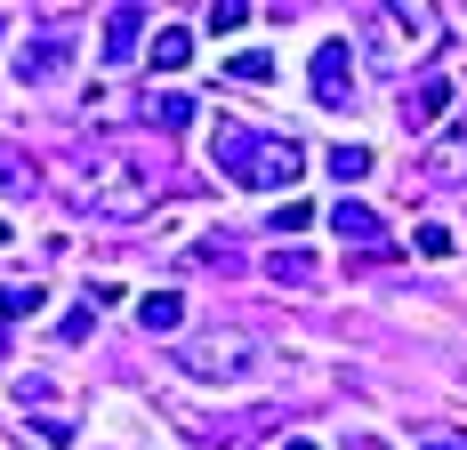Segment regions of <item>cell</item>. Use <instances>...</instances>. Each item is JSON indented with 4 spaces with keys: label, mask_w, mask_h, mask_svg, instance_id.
Returning a JSON list of instances; mask_svg holds the SVG:
<instances>
[{
    "label": "cell",
    "mask_w": 467,
    "mask_h": 450,
    "mask_svg": "<svg viewBox=\"0 0 467 450\" xmlns=\"http://www.w3.org/2000/svg\"><path fill=\"white\" fill-rule=\"evenodd\" d=\"M210 161L226 169L234 185H258V193H290L306 178V145L282 129H242V121H218L210 129Z\"/></svg>",
    "instance_id": "6da1fadb"
},
{
    "label": "cell",
    "mask_w": 467,
    "mask_h": 450,
    "mask_svg": "<svg viewBox=\"0 0 467 450\" xmlns=\"http://www.w3.org/2000/svg\"><path fill=\"white\" fill-rule=\"evenodd\" d=\"M81 193H89L97 218H121V225H130V218L153 210V169H145V161H105V169H89Z\"/></svg>",
    "instance_id": "7a4b0ae2"
},
{
    "label": "cell",
    "mask_w": 467,
    "mask_h": 450,
    "mask_svg": "<svg viewBox=\"0 0 467 450\" xmlns=\"http://www.w3.org/2000/svg\"><path fill=\"white\" fill-rule=\"evenodd\" d=\"M178 362H186V378H202V386H234L258 362V338L250 330H210V338H186Z\"/></svg>",
    "instance_id": "3957f363"
},
{
    "label": "cell",
    "mask_w": 467,
    "mask_h": 450,
    "mask_svg": "<svg viewBox=\"0 0 467 450\" xmlns=\"http://www.w3.org/2000/svg\"><path fill=\"white\" fill-rule=\"evenodd\" d=\"M347 97H355V48L323 41L315 48V105H323V113H347Z\"/></svg>",
    "instance_id": "277c9868"
},
{
    "label": "cell",
    "mask_w": 467,
    "mask_h": 450,
    "mask_svg": "<svg viewBox=\"0 0 467 450\" xmlns=\"http://www.w3.org/2000/svg\"><path fill=\"white\" fill-rule=\"evenodd\" d=\"M420 178H427V185H460V178H467V113L420 153Z\"/></svg>",
    "instance_id": "5b68a950"
},
{
    "label": "cell",
    "mask_w": 467,
    "mask_h": 450,
    "mask_svg": "<svg viewBox=\"0 0 467 450\" xmlns=\"http://www.w3.org/2000/svg\"><path fill=\"white\" fill-rule=\"evenodd\" d=\"M65 65H73V41L65 33H33V41L16 48V81H57Z\"/></svg>",
    "instance_id": "8992f818"
},
{
    "label": "cell",
    "mask_w": 467,
    "mask_h": 450,
    "mask_svg": "<svg viewBox=\"0 0 467 450\" xmlns=\"http://www.w3.org/2000/svg\"><path fill=\"white\" fill-rule=\"evenodd\" d=\"M443 113H451V81H443V73H427L420 89L403 97V129H435Z\"/></svg>",
    "instance_id": "52a82bcc"
},
{
    "label": "cell",
    "mask_w": 467,
    "mask_h": 450,
    "mask_svg": "<svg viewBox=\"0 0 467 450\" xmlns=\"http://www.w3.org/2000/svg\"><path fill=\"white\" fill-rule=\"evenodd\" d=\"M138 33H145V8H105V65H121V56H138Z\"/></svg>",
    "instance_id": "ba28073f"
},
{
    "label": "cell",
    "mask_w": 467,
    "mask_h": 450,
    "mask_svg": "<svg viewBox=\"0 0 467 450\" xmlns=\"http://www.w3.org/2000/svg\"><path fill=\"white\" fill-rule=\"evenodd\" d=\"M138 322L153 330V338H170V330L186 322V298H178V290H145V298H138Z\"/></svg>",
    "instance_id": "9c48e42d"
},
{
    "label": "cell",
    "mask_w": 467,
    "mask_h": 450,
    "mask_svg": "<svg viewBox=\"0 0 467 450\" xmlns=\"http://www.w3.org/2000/svg\"><path fill=\"white\" fill-rule=\"evenodd\" d=\"M330 233H347L355 250H371L387 225H379V210H363V201H338V210H330Z\"/></svg>",
    "instance_id": "30bf717a"
},
{
    "label": "cell",
    "mask_w": 467,
    "mask_h": 450,
    "mask_svg": "<svg viewBox=\"0 0 467 450\" xmlns=\"http://www.w3.org/2000/svg\"><path fill=\"white\" fill-rule=\"evenodd\" d=\"M145 121H153V129H186V121H193V97H186V89L145 97Z\"/></svg>",
    "instance_id": "8fae6325"
},
{
    "label": "cell",
    "mask_w": 467,
    "mask_h": 450,
    "mask_svg": "<svg viewBox=\"0 0 467 450\" xmlns=\"http://www.w3.org/2000/svg\"><path fill=\"white\" fill-rule=\"evenodd\" d=\"M186 56H193V33H186V25H161V33H153V65H161V73H178Z\"/></svg>",
    "instance_id": "7c38bea8"
},
{
    "label": "cell",
    "mask_w": 467,
    "mask_h": 450,
    "mask_svg": "<svg viewBox=\"0 0 467 450\" xmlns=\"http://www.w3.org/2000/svg\"><path fill=\"white\" fill-rule=\"evenodd\" d=\"M371 169H379V161H371V145H338V153H330V178H338V185H363Z\"/></svg>",
    "instance_id": "4fadbf2b"
},
{
    "label": "cell",
    "mask_w": 467,
    "mask_h": 450,
    "mask_svg": "<svg viewBox=\"0 0 467 450\" xmlns=\"http://www.w3.org/2000/svg\"><path fill=\"white\" fill-rule=\"evenodd\" d=\"M41 314V290L33 281H0V322H33Z\"/></svg>",
    "instance_id": "5bb4252c"
},
{
    "label": "cell",
    "mask_w": 467,
    "mask_h": 450,
    "mask_svg": "<svg viewBox=\"0 0 467 450\" xmlns=\"http://www.w3.org/2000/svg\"><path fill=\"white\" fill-rule=\"evenodd\" d=\"M266 273H275V281H290V290H306V281H315V258H306V250H275V258H266Z\"/></svg>",
    "instance_id": "9a60e30c"
},
{
    "label": "cell",
    "mask_w": 467,
    "mask_h": 450,
    "mask_svg": "<svg viewBox=\"0 0 467 450\" xmlns=\"http://www.w3.org/2000/svg\"><path fill=\"white\" fill-rule=\"evenodd\" d=\"M0 193H33V161H16L8 145H0Z\"/></svg>",
    "instance_id": "2e32d148"
},
{
    "label": "cell",
    "mask_w": 467,
    "mask_h": 450,
    "mask_svg": "<svg viewBox=\"0 0 467 450\" xmlns=\"http://www.w3.org/2000/svg\"><path fill=\"white\" fill-rule=\"evenodd\" d=\"M226 73H234V81H275V56H266V48H250V56H234Z\"/></svg>",
    "instance_id": "e0dca14e"
},
{
    "label": "cell",
    "mask_w": 467,
    "mask_h": 450,
    "mask_svg": "<svg viewBox=\"0 0 467 450\" xmlns=\"http://www.w3.org/2000/svg\"><path fill=\"white\" fill-rule=\"evenodd\" d=\"M306 225H315V210H306V201H282V210H275V225H266V233H306Z\"/></svg>",
    "instance_id": "ac0fdd59"
},
{
    "label": "cell",
    "mask_w": 467,
    "mask_h": 450,
    "mask_svg": "<svg viewBox=\"0 0 467 450\" xmlns=\"http://www.w3.org/2000/svg\"><path fill=\"white\" fill-rule=\"evenodd\" d=\"M242 25H250V8H242V0H218V8H210V33H242Z\"/></svg>",
    "instance_id": "d6986e66"
},
{
    "label": "cell",
    "mask_w": 467,
    "mask_h": 450,
    "mask_svg": "<svg viewBox=\"0 0 467 450\" xmlns=\"http://www.w3.org/2000/svg\"><path fill=\"white\" fill-rule=\"evenodd\" d=\"M33 443H48V450H65V443H73V426H65V418H48V410H41V418H33Z\"/></svg>",
    "instance_id": "ffe728a7"
},
{
    "label": "cell",
    "mask_w": 467,
    "mask_h": 450,
    "mask_svg": "<svg viewBox=\"0 0 467 450\" xmlns=\"http://www.w3.org/2000/svg\"><path fill=\"white\" fill-rule=\"evenodd\" d=\"M420 258H451V225H420Z\"/></svg>",
    "instance_id": "44dd1931"
},
{
    "label": "cell",
    "mask_w": 467,
    "mask_h": 450,
    "mask_svg": "<svg viewBox=\"0 0 467 450\" xmlns=\"http://www.w3.org/2000/svg\"><path fill=\"white\" fill-rule=\"evenodd\" d=\"M427 450H467V443H427Z\"/></svg>",
    "instance_id": "7402d4cb"
},
{
    "label": "cell",
    "mask_w": 467,
    "mask_h": 450,
    "mask_svg": "<svg viewBox=\"0 0 467 450\" xmlns=\"http://www.w3.org/2000/svg\"><path fill=\"white\" fill-rule=\"evenodd\" d=\"M282 450H315V443H282Z\"/></svg>",
    "instance_id": "603a6c76"
},
{
    "label": "cell",
    "mask_w": 467,
    "mask_h": 450,
    "mask_svg": "<svg viewBox=\"0 0 467 450\" xmlns=\"http://www.w3.org/2000/svg\"><path fill=\"white\" fill-rule=\"evenodd\" d=\"M0 354H8V338H0Z\"/></svg>",
    "instance_id": "cb8c5ba5"
},
{
    "label": "cell",
    "mask_w": 467,
    "mask_h": 450,
    "mask_svg": "<svg viewBox=\"0 0 467 450\" xmlns=\"http://www.w3.org/2000/svg\"><path fill=\"white\" fill-rule=\"evenodd\" d=\"M0 241H8V225H0Z\"/></svg>",
    "instance_id": "d4e9b609"
}]
</instances>
